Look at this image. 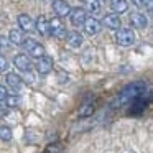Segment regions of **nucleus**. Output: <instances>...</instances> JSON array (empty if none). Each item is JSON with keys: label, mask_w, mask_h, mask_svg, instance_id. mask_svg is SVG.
Here are the masks:
<instances>
[{"label": "nucleus", "mask_w": 153, "mask_h": 153, "mask_svg": "<svg viewBox=\"0 0 153 153\" xmlns=\"http://www.w3.org/2000/svg\"><path fill=\"white\" fill-rule=\"evenodd\" d=\"M145 92H146V84L143 82V81H133V82H130L128 86H125L119 92L117 99L112 102V107H122V105L132 102L135 97L142 96V94H145Z\"/></svg>", "instance_id": "f257e3e1"}, {"label": "nucleus", "mask_w": 153, "mask_h": 153, "mask_svg": "<svg viewBox=\"0 0 153 153\" xmlns=\"http://www.w3.org/2000/svg\"><path fill=\"white\" fill-rule=\"evenodd\" d=\"M115 41L120 46H132L135 43V33L128 28H119L115 33Z\"/></svg>", "instance_id": "f03ea898"}, {"label": "nucleus", "mask_w": 153, "mask_h": 153, "mask_svg": "<svg viewBox=\"0 0 153 153\" xmlns=\"http://www.w3.org/2000/svg\"><path fill=\"white\" fill-rule=\"evenodd\" d=\"M22 46H23V50H27V53L33 58H38V59H40V58L45 56V48L41 46L40 43H36L35 40H31V38L25 40L23 43H22Z\"/></svg>", "instance_id": "7ed1b4c3"}, {"label": "nucleus", "mask_w": 153, "mask_h": 153, "mask_svg": "<svg viewBox=\"0 0 153 153\" xmlns=\"http://www.w3.org/2000/svg\"><path fill=\"white\" fill-rule=\"evenodd\" d=\"M148 100H150V96L145 97V94L135 97L132 102H128V104H130L128 114H130V115H140V114H142L143 110L146 109V104H148Z\"/></svg>", "instance_id": "20e7f679"}, {"label": "nucleus", "mask_w": 153, "mask_h": 153, "mask_svg": "<svg viewBox=\"0 0 153 153\" xmlns=\"http://www.w3.org/2000/svg\"><path fill=\"white\" fill-rule=\"evenodd\" d=\"M50 23V35H53L54 38H58V40H63V38H66V27L63 25V22L59 20V18H53V20L48 22Z\"/></svg>", "instance_id": "39448f33"}, {"label": "nucleus", "mask_w": 153, "mask_h": 153, "mask_svg": "<svg viewBox=\"0 0 153 153\" xmlns=\"http://www.w3.org/2000/svg\"><path fill=\"white\" fill-rule=\"evenodd\" d=\"M69 18H71V23L74 27H82L84 22H86L87 15H86V10L84 8H71V13H69Z\"/></svg>", "instance_id": "423d86ee"}, {"label": "nucleus", "mask_w": 153, "mask_h": 153, "mask_svg": "<svg viewBox=\"0 0 153 153\" xmlns=\"http://www.w3.org/2000/svg\"><path fill=\"white\" fill-rule=\"evenodd\" d=\"M53 10L58 13V17H69V13H71V7L66 0H54Z\"/></svg>", "instance_id": "0eeeda50"}, {"label": "nucleus", "mask_w": 153, "mask_h": 153, "mask_svg": "<svg viewBox=\"0 0 153 153\" xmlns=\"http://www.w3.org/2000/svg\"><path fill=\"white\" fill-rule=\"evenodd\" d=\"M13 63H15V66H17L20 71H23V73H30L31 61H30V58H28L27 54H17L15 59H13Z\"/></svg>", "instance_id": "6e6552de"}, {"label": "nucleus", "mask_w": 153, "mask_h": 153, "mask_svg": "<svg viewBox=\"0 0 153 153\" xmlns=\"http://www.w3.org/2000/svg\"><path fill=\"white\" fill-rule=\"evenodd\" d=\"M51 69H53V58L43 56V58H40V59H38V63H36V71H38L40 74H48Z\"/></svg>", "instance_id": "1a4fd4ad"}, {"label": "nucleus", "mask_w": 153, "mask_h": 153, "mask_svg": "<svg viewBox=\"0 0 153 153\" xmlns=\"http://www.w3.org/2000/svg\"><path fill=\"white\" fill-rule=\"evenodd\" d=\"M82 27L87 35H97L100 31V22L96 20V18H86Z\"/></svg>", "instance_id": "9d476101"}, {"label": "nucleus", "mask_w": 153, "mask_h": 153, "mask_svg": "<svg viewBox=\"0 0 153 153\" xmlns=\"http://www.w3.org/2000/svg\"><path fill=\"white\" fill-rule=\"evenodd\" d=\"M18 25L22 27V30H23V31H28V33L35 30V23H33V20H31V18L28 17L27 13L18 15Z\"/></svg>", "instance_id": "9b49d317"}, {"label": "nucleus", "mask_w": 153, "mask_h": 153, "mask_svg": "<svg viewBox=\"0 0 153 153\" xmlns=\"http://www.w3.org/2000/svg\"><path fill=\"white\" fill-rule=\"evenodd\" d=\"M82 35L79 33V31H69V33L66 35V41H68V45L69 46H73V48H79L81 45H82Z\"/></svg>", "instance_id": "f8f14e48"}, {"label": "nucleus", "mask_w": 153, "mask_h": 153, "mask_svg": "<svg viewBox=\"0 0 153 153\" xmlns=\"http://www.w3.org/2000/svg\"><path fill=\"white\" fill-rule=\"evenodd\" d=\"M130 23H132L135 28H140V30H143V28L148 27V20H146L145 15H142V13L130 15Z\"/></svg>", "instance_id": "ddd939ff"}, {"label": "nucleus", "mask_w": 153, "mask_h": 153, "mask_svg": "<svg viewBox=\"0 0 153 153\" xmlns=\"http://www.w3.org/2000/svg\"><path fill=\"white\" fill-rule=\"evenodd\" d=\"M104 25H105L107 28H112V30H119V28L122 27V22H120L119 15L112 13V15H107V17L104 18Z\"/></svg>", "instance_id": "4468645a"}, {"label": "nucleus", "mask_w": 153, "mask_h": 153, "mask_svg": "<svg viewBox=\"0 0 153 153\" xmlns=\"http://www.w3.org/2000/svg\"><path fill=\"white\" fill-rule=\"evenodd\" d=\"M36 30H38V33L40 35H43V36H48L50 35V23H48V20H46V17H38V20H36Z\"/></svg>", "instance_id": "2eb2a0df"}, {"label": "nucleus", "mask_w": 153, "mask_h": 153, "mask_svg": "<svg viewBox=\"0 0 153 153\" xmlns=\"http://www.w3.org/2000/svg\"><path fill=\"white\" fill-rule=\"evenodd\" d=\"M7 84L12 87V89H20V87L23 86V81H22V77L18 76V74L8 73L7 74Z\"/></svg>", "instance_id": "dca6fc26"}, {"label": "nucleus", "mask_w": 153, "mask_h": 153, "mask_svg": "<svg viewBox=\"0 0 153 153\" xmlns=\"http://www.w3.org/2000/svg\"><path fill=\"white\" fill-rule=\"evenodd\" d=\"M110 8L115 13H123L128 8V4H127V0H110Z\"/></svg>", "instance_id": "f3484780"}, {"label": "nucleus", "mask_w": 153, "mask_h": 153, "mask_svg": "<svg viewBox=\"0 0 153 153\" xmlns=\"http://www.w3.org/2000/svg\"><path fill=\"white\" fill-rule=\"evenodd\" d=\"M25 41V36L20 30H12L10 35H8V43H13V45H18L22 46V43Z\"/></svg>", "instance_id": "a211bd4d"}, {"label": "nucleus", "mask_w": 153, "mask_h": 153, "mask_svg": "<svg viewBox=\"0 0 153 153\" xmlns=\"http://www.w3.org/2000/svg\"><path fill=\"white\" fill-rule=\"evenodd\" d=\"M84 2V7H86L87 12H97L100 8L99 0H82Z\"/></svg>", "instance_id": "6ab92c4d"}, {"label": "nucleus", "mask_w": 153, "mask_h": 153, "mask_svg": "<svg viewBox=\"0 0 153 153\" xmlns=\"http://www.w3.org/2000/svg\"><path fill=\"white\" fill-rule=\"evenodd\" d=\"M20 105V97L18 96H7L5 99V107L10 109V107H18Z\"/></svg>", "instance_id": "aec40b11"}, {"label": "nucleus", "mask_w": 153, "mask_h": 153, "mask_svg": "<svg viewBox=\"0 0 153 153\" xmlns=\"http://www.w3.org/2000/svg\"><path fill=\"white\" fill-rule=\"evenodd\" d=\"M94 114V105L92 104H84L79 109V117H89Z\"/></svg>", "instance_id": "412c9836"}, {"label": "nucleus", "mask_w": 153, "mask_h": 153, "mask_svg": "<svg viewBox=\"0 0 153 153\" xmlns=\"http://www.w3.org/2000/svg\"><path fill=\"white\" fill-rule=\"evenodd\" d=\"M0 138L5 140V142H10V140H12V130H10V127H7V125L0 127Z\"/></svg>", "instance_id": "4be33fe9"}, {"label": "nucleus", "mask_w": 153, "mask_h": 153, "mask_svg": "<svg viewBox=\"0 0 153 153\" xmlns=\"http://www.w3.org/2000/svg\"><path fill=\"white\" fill-rule=\"evenodd\" d=\"M61 150H63L61 143H51V145H48L46 148H45L43 153H61Z\"/></svg>", "instance_id": "5701e85b"}, {"label": "nucleus", "mask_w": 153, "mask_h": 153, "mask_svg": "<svg viewBox=\"0 0 153 153\" xmlns=\"http://www.w3.org/2000/svg\"><path fill=\"white\" fill-rule=\"evenodd\" d=\"M132 4L138 8H146L150 7V0H132Z\"/></svg>", "instance_id": "b1692460"}, {"label": "nucleus", "mask_w": 153, "mask_h": 153, "mask_svg": "<svg viewBox=\"0 0 153 153\" xmlns=\"http://www.w3.org/2000/svg\"><path fill=\"white\" fill-rule=\"evenodd\" d=\"M8 69V61L5 59V56L0 54V73H5Z\"/></svg>", "instance_id": "393cba45"}, {"label": "nucleus", "mask_w": 153, "mask_h": 153, "mask_svg": "<svg viewBox=\"0 0 153 153\" xmlns=\"http://www.w3.org/2000/svg\"><path fill=\"white\" fill-rule=\"evenodd\" d=\"M8 45H10V43H8V38L4 36V35H0V50H5Z\"/></svg>", "instance_id": "a878e982"}, {"label": "nucleus", "mask_w": 153, "mask_h": 153, "mask_svg": "<svg viewBox=\"0 0 153 153\" xmlns=\"http://www.w3.org/2000/svg\"><path fill=\"white\" fill-rule=\"evenodd\" d=\"M8 92H7V87L5 86H0V102H4L5 99H7Z\"/></svg>", "instance_id": "bb28decb"}, {"label": "nucleus", "mask_w": 153, "mask_h": 153, "mask_svg": "<svg viewBox=\"0 0 153 153\" xmlns=\"http://www.w3.org/2000/svg\"><path fill=\"white\" fill-rule=\"evenodd\" d=\"M7 112H8V109L5 107V104H4V102H0V117L7 115Z\"/></svg>", "instance_id": "cd10ccee"}]
</instances>
